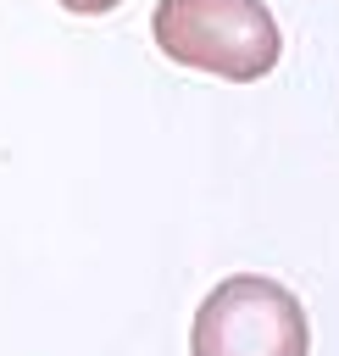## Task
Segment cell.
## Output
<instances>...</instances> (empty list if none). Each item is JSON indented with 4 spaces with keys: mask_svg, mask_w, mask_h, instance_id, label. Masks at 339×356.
Returning <instances> with one entry per match:
<instances>
[{
    "mask_svg": "<svg viewBox=\"0 0 339 356\" xmlns=\"http://www.w3.org/2000/svg\"><path fill=\"white\" fill-rule=\"evenodd\" d=\"M150 33L178 67H200L228 83H256L283 56L278 17L261 0H156Z\"/></svg>",
    "mask_w": 339,
    "mask_h": 356,
    "instance_id": "6da1fadb",
    "label": "cell"
},
{
    "mask_svg": "<svg viewBox=\"0 0 339 356\" xmlns=\"http://www.w3.org/2000/svg\"><path fill=\"white\" fill-rule=\"evenodd\" d=\"M56 6H67V11H78V17H106V11H117V0H56Z\"/></svg>",
    "mask_w": 339,
    "mask_h": 356,
    "instance_id": "3957f363",
    "label": "cell"
},
{
    "mask_svg": "<svg viewBox=\"0 0 339 356\" xmlns=\"http://www.w3.org/2000/svg\"><path fill=\"white\" fill-rule=\"evenodd\" d=\"M311 328L300 300L261 273L222 278L189 328V356H306Z\"/></svg>",
    "mask_w": 339,
    "mask_h": 356,
    "instance_id": "7a4b0ae2",
    "label": "cell"
}]
</instances>
